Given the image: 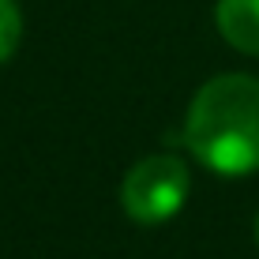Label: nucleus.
<instances>
[{
	"instance_id": "nucleus-1",
	"label": "nucleus",
	"mask_w": 259,
	"mask_h": 259,
	"mask_svg": "<svg viewBox=\"0 0 259 259\" xmlns=\"http://www.w3.org/2000/svg\"><path fill=\"white\" fill-rule=\"evenodd\" d=\"M184 139L192 154L222 177H244L259 169V79L218 75L192 98Z\"/></svg>"
},
{
	"instance_id": "nucleus-2",
	"label": "nucleus",
	"mask_w": 259,
	"mask_h": 259,
	"mask_svg": "<svg viewBox=\"0 0 259 259\" xmlns=\"http://www.w3.org/2000/svg\"><path fill=\"white\" fill-rule=\"evenodd\" d=\"M188 192H192V177L181 158L150 154L128 169V177L120 184V203L136 222L154 226V222L173 218L184 207Z\"/></svg>"
},
{
	"instance_id": "nucleus-3",
	"label": "nucleus",
	"mask_w": 259,
	"mask_h": 259,
	"mask_svg": "<svg viewBox=\"0 0 259 259\" xmlns=\"http://www.w3.org/2000/svg\"><path fill=\"white\" fill-rule=\"evenodd\" d=\"M214 19L233 49L259 57V0H218Z\"/></svg>"
},
{
	"instance_id": "nucleus-4",
	"label": "nucleus",
	"mask_w": 259,
	"mask_h": 259,
	"mask_svg": "<svg viewBox=\"0 0 259 259\" xmlns=\"http://www.w3.org/2000/svg\"><path fill=\"white\" fill-rule=\"evenodd\" d=\"M19 38H23L19 4H15V0H0V64L19 49Z\"/></svg>"
},
{
	"instance_id": "nucleus-5",
	"label": "nucleus",
	"mask_w": 259,
	"mask_h": 259,
	"mask_svg": "<svg viewBox=\"0 0 259 259\" xmlns=\"http://www.w3.org/2000/svg\"><path fill=\"white\" fill-rule=\"evenodd\" d=\"M255 240H259V214H255Z\"/></svg>"
}]
</instances>
